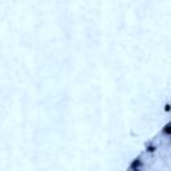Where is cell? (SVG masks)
<instances>
[{"label":"cell","mask_w":171,"mask_h":171,"mask_svg":"<svg viewBox=\"0 0 171 171\" xmlns=\"http://www.w3.org/2000/svg\"><path fill=\"white\" fill-rule=\"evenodd\" d=\"M142 166H143V162H142V159H140V158H135V159L131 162V164H130V170L142 169Z\"/></svg>","instance_id":"cell-1"},{"label":"cell","mask_w":171,"mask_h":171,"mask_svg":"<svg viewBox=\"0 0 171 171\" xmlns=\"http://www.w3.org/2000/svg\"><path fill=\"white\" fill-rule=\"evenodd\" d=\"M162 134H164V135H171V121H170L163 128H162Z\"/></svg>","instance_id":"cell-2"},{"label":"cell","mask_w":171,"mask_h":171,"mask_svg":"<svg viewBox=\"0 0 171 171\" xmlns=\"http://www.w3.org/2000/svg\"><path fill=\"white\" fill-rule=\"evenodd\" d=\"M171 111V104L170 103H166L164 104V112H170Z\"/></svg>","instance_id":"cell-4"},{"label":"cell","mask_w":171,"mask_h":171,"mask_svg":"<svg viewBox=\"0 0 171 171\" xmlns=\"http://www.w3.org/2000/svg\"><path fill=\"white\" fill-rule=\"evenodd\" d=\"M131 171H142V170H140V169H136V170H131Z\"/></svg>","instance_id":"cell-5"},{"label":"cell","mask_w":171,"mask_h":171,"mask_svg":"<svg viewBox=\"0 0 171 171\" xmlns=\"http://www.w3.org/2000/svg\"><path fill=\"white\" fill-rule=\"evenodd\" d=\"M146 151H147V152H151V154H152V152H155V151H156V147L154 146V144H148V146L146 147Z\"/></svg>","instance_id":"cell-3"}]
</instances>
